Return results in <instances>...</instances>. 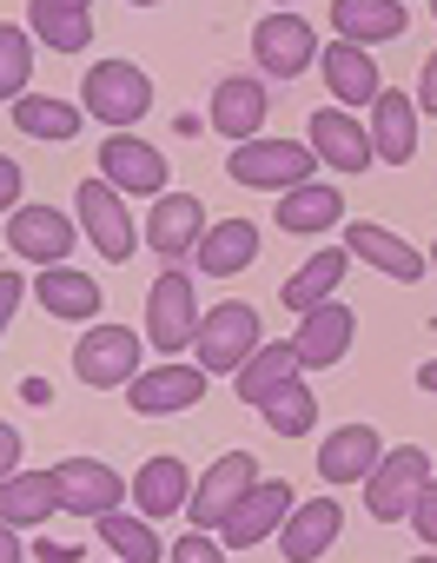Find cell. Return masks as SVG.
I'll use <instances>...</instances> for the list:
<instances>
[{
    "mask_svg": "<svg viewBox=\"0 0 437 563\" xmlns=\"http://www.w3.org/2000/svg\"><path fill=\"white\" fill-rule=\"evenodd\" d=\"M259 225L253 219H218V225H205V239L192 245V265L205 272V278H239L253 258H259Z\"/></svg>",
    "mask_w": 437,
    "mask_h": 563,
    "instance_id": "cell-26",
    "label": "cell"
},
{
    "mask_svg": "<svg viewBox=\"0 0 437 563\" xmlns=\"http://www.w3.org/2000/svg\"><path fill=\"white\" fill-rule=\"evenodd\" d=\"M411 563H437V550H424V556H411Z\"/></svg>",
    "mask_w": 437,
    "mask_h": 563,
    "instance_id": "cell-47",
    "label": "cell"
},
{
    "mask_svg": "<svg viewBox=\"0 0 437 563\" xmlns=\"http://www.w3.org/2000/svg\"><path fill=\"white\" fill-rule=\"evenodd\" d=\"M338 530H345V504L338 497H305L279 523V556L285 563H312V556H325L338 543Z\"/></svg>",
    "mask_w": 437,
    "mask_h": 563,
    "instance_id": "cell-18",
    "label": "cell"
},
{
    "mask_svg": "<svg viewBox=\"0 0 437 563\" xmlns=\"http://www.w3.org/2000/svg\"><path fill=\"white\" fill-rule=\"evenodd\" d=\"M60 510V484L54 471H14V477H0V523H14V530H34Z\"/></svg>",
    "mask_w": 437,
    "mask_h": 563,
    "instance_id": "cell-31",
    "label": "cell"
},
{
    "mask_svg": "<svg viewBox=\"0 0 437 563\" xmlns=\"http://www.w3.org/2000/svg\"><path fill=\"white\" fill-rule=\"evenodd\" d=\"M139 345L146 332H126V325H87L80 345H74V378L93 385V391H126L139 378Z\"/></svg>",
    "mask_w": 437,
    "mask_h": 563,
    "instance_id": "cell-4",
    "label": "cell"
},
{
    "mask_svg": "<svg viewBox=\"0 0 437 563\" xmlns=\"http://www.w3.org/2000/svg\"><path fill=\"white\" fill-rule=\"evenodd\" d=\"M27 34L54 54H87L93 47V21L80 8H60V0H27Z\"/></svg>",
    "mask_w": 437,
    "mask_h": 563,
    "instance_id": "cell-33",
    "label": "cell"
},
{
    "mask_svg": "<svg viewBox=\"0 0 437 563\" xmlns=\"http://www.w3.org/2000/svg\"><path fill=\"white\" fill-rule=\"evenodd\" d=\"M226 173L239 179V186H253V192H292V186H305L312 173H318V153L305 146V140H239L233 146V159H226Z\"/></svg>",
    "mask_w": 437,
    "mask_h": 563,
    "instance_id": "cell-3",
    "label": "cell"
},
{
    "mask_svg": "<svg viewBox=\"0 0 437 563\" xmlns=\"http://www.w3.org/2000/svg\"><path fill=\"white\" fill-rule=\"evenodd\" d=\"M325 87H332V107H371L378 93H384V80H378V60H371V47H351V41H332L325 47Z\"/></svg>",
    "mask_w": 437,
    "mask_h": 563,
    "instance_id": "cell-29",
    "label": "cell"
},
{
    "mask_svg": "<svg viewBox=\"0 0 437 563\" xmlns=\"http://www.w3.org/2000/svg\"><path fill=\"white\" fill-rule=\"evenodd\" d=\"M27 80H34V34L14 27V21H0V100L14 107L27 93Z\"/></svg>",
    "mask_w": 437,
    "mask_h": 563,
    "instance_id": "cell-36",
    "label": "cell"
},
{
    "mask_svg": "<svg viewBox=\"0 0 437 563\" xmlns=\"http://www.w3.org/2000/svg\"><path fill=\"white\" fill-rule=\"evenodd\" d=\"M21 299H27V278L0 265V339H8V325H14V312H21Z\"/></svg>",
    "mask_w": 437,
    "mask_h": 563,
    "instance_id": "cell-39",
    "label": "cell"
},
{
    "mask_svg": "<svg viewBox=\"0 0 437 563\" xmlns=\"http://www.w3.org/2000/svg\"><path fill=\"white\" fill-rule=\"evenodd\" d=\"M430 14H437V0H430Z\"/></svg>",
    "mask_w": 437,
    "mask_h": 563,
    "instance_id": "cell-51",
    "label": "cell"
},
{
    "mask_svg": "<svg viewBox=\"0 0 437 563\" xmlns=\"http://www.w3.org/2000/svg\"><path fill=\"white\" fill-rule=\"evenodd\" d=\"M424 484H430V457H424L417 444H391V451L378 457V471L365 477V510H371V523H404Z\"/></svg>",
    "mask_w": 437,
    "mask_h": 563,
    "instance_id": "cell-6",
    "label": "cell"
},
{
    "mask_svg": "<svg viewBox=\"0 0 437 563\" xmlns=\"http://www.w3.org/2000/svg\"><path fill=\"white\" fill-rule=\"evenodd\" d=\"M126 8H159V0H126Z\"/></svg>",
    "mask_w": 437,
    "mask_h": 563,
    "instance_id": "cell-48",
    "label": "cell"
},
{
    "mask_svg": "<svg viewBox=\"0 0 437 563\" xmlns=\"http://www.w3.org/2000/svg\"><path fill=\"white\" fill-rule=\"evenodd\" d=\"M21 556H27L21 530H14V523H0V563H21Z\"/></svg>",
    "mask_w": 437,
    "mask_h": 563,
    "instance_id": "cell-43",
    "label": "cell"
},
{
    "mask_svg": "<svg viewBox=\"0 0 437 563\" xmlns=\"http://www.w3.org/2000/svg\"><path fill=\"white\" fill-rule=\"evenodd\" d=\"M351 332H358L351 306H338V299L312 306V312L299 319V332H292V345H299V365H305V372H332V365L351 352Z\"/></svg>",
    "mask_w": 437,
    "mask_h": 563,
    "instance_id": "cell-21",
    "label": "cell"
},
{
    "mask_svg": "<svg viewBox=\"0 0 437 563\" xmlns=\"http://www.w3.org/2000/svg\"><path fill=\"white\" fill-rule=\"evenodd\" d=\"M404 523L417 530V543H430V550H437V477L417 490V504H411V517H404Z\"/></svg>",
    "mask_w": 437,
    "mask_h": 563,
    "instance_id": "cell-38",
    "label": "cell"
},
{
    "mask_svg": "<svg viewBox=\"0 0 437 563\" xmlns=\"http://www.w3.org/2000/svg\"><path fill=\"white\" fill-rule=\"evenodd\" d=\"M166 563H226V543L212 530H186V537L166 543Z\"/></svg>",
    "mask_w": 437,
    "mask_h": 563,
    "instance_id": "cell-37",
    "label": "cell"
},
{
    "mask_svg": "<svg viewBox=\"0 0 437 563\" xmlns=\"http://www.w3.org/2000/svg\"><path fill=\"white\" fill-rule=\"evenodd\" d=\"M100 179L113 186V192H166V153L153 146V140H139V133H107V146H100Z\"/></svg>",
    "mask_w": 437,
    "mask_h": 563,
    "instance_id": "cell-17",
    "label": "cell"
},
{
    "mask_svg": "<svg viewBox=\"0 0 437 563\" xmlns=\"http://www.w3.org/2000/svg\"><path fill=\"white\" fill-rule=\"evenodd\" d=\"M14 471H21V431L0 418V477H14Z\"/></svg>",
    "mask_w": 437,
    "mask_h": 563,
    "instance_id": "cell-42",
    "label": "cell"
},
{
    "mask_svg": "<svg viewBox=\"0 0 437 563\" xmlns=\"http://www.w3.org/2000/svg\"><path fill=\"white\" fill-rule=\"evenodd\" d=\"M27 292L41 299L47 319H67V325H93L107 292H100V278L80 272V265H41V278H27Z\"/></svg>",
    "mask_w": 437,
    "mask_h": 563,
    "instance_id": "cell-16",
    "label": "cell"
},
{
    "mask_svg": "<svg viewBox=\"0 0 437 563\" xmlns=\"http://www.w3.org/2000/svg\"><path fill=\"white\" fill-rule=\"evenodd\" d=\"M192 339H199L192 278L179 265H166L153 278V292H146V345H159V358H179V352H192Z\"/></svg>",
    "mask_w": 437,
    "mask_h": 563,
    "instance_id": "cell-5",
    "label": "cell"
},
{
    "mask_svg": "<svg viewBox=\"0 0 437 563\" xmlns=\"http://www.w3.org/2000/svg\"><path fill=\"white\" fill-rule=\"evenodd\" d=\"M411 27L404 0H332V34L351 47H384Z\"/></svg>",
    "mask_w": 437,
    "mask_h": 563,
    "instance_id": "cell-27",
    "label": "cell"
},
{
    "mask_svg": "<svg viewBox=\"0 0 437 563\" xmlns=\"http://www.w3.org/2000/svg\"><path fill=\"white\" fill-rule=\"evenodd\" d=\"M93 530H100V543L113 550V563H166V543H159V530H153V517H139V510H107V517H93Z\"/></svg>",
    "mask_w": 437,
    "mask_h": 563,
    "instance_id": "cell-32",
    "label": "cell"
},
{
    "mask_svg": "<svg viewBox=\"0 0 437 563\" xmlns=\"http://www.w3.org/2000/svg\"><path fill=\"white\" fill-rule=\"evenodd\" d=\"M345 272H351V252L345 245H325V252H312L285 286H279V306L285 312H312V306H325V299H338V286H345Z\"/></svg>",
    "mask_w": 437,
    "mask_h": 563,
    "instance_id": "cell-28",
    "label": "cell"
},
{
    "mask_svg": "<svg viewBox=\"0 0 437 563\" xmlns=\"http://www.w3.org/2000/svg\"><path fill=\"white\" fill-rule=\"evenodd\" d=\"M365 133H371L378 166H404V159L417 153V100H411V93H397V87H384V93L371 100Z\"/></svg>",
    "mask_w": 437,
    "mask_h": 563,
    "instance_id": "cell-23",
    "label": "cell"
},
{
    "mask_svg": "<svg viewBox=\"0 0 437 563\" xmlns=\"http://www.w3.org/2000/svg\"><path fill=\"white\" fill-rule=\"evenodd\" d=\"M74 219H80V232L93 239L100 258L126 265V258L139 252V232H133V219H126V206H120V192H113L107 179H87V186L74 192Z\"/></svg>",
    "mask_w": 437,
    "mask_h": 563,
    "instance_id": "cell-9",
    "label": "cell"
},
{
    "mask_svg": "<svg viewBox=\"0 0 437 563\" xmlns=\"http://www.w3.org/2000/svg\"><path fill=\"white\" fill-rule=\"evenodd\" d=\"M259 418L272 424V438H305V431L318 424V391H312L305 378H292V385H279V391L259 405Z\"/></svg>",
    "mask_w": 437,
    "mask_h": 563,
    "instance_id": "cell-35",
    "label": "cell"
},
{
    "mask_svg": "<svg viewBox=\"0 0 437 563\" xmlns=\"http://www.w3.org/2000/svg\"><path fill=\"white\" fill-rule=\"evenodd\" d=\"M126 497H133V510L139 517H172V510H186V497H192V471L166 451V457H146L133 477H126Z\"/></svg>",
    "mask_w": 437,
    "mask_h": 563,
    "instance_id": "cell-25",
    "label": "cell"
},
{
    "mask_svg": "<svg viewBox=\"0 0 437 563\" xmlns=\"http://www.w3.org/2000/svg\"><path fill=\"white\" fill-rule=\"evenodd\" d=\"M292 378H305V365H299V345H292V339H266V345H259V352H253V358L233 372V391H239V398L259 411V405H266L279 385H292Z\"/></svg>",
    "mask_w": 437,
    "mask_h": 563,
    "instance_id": "cell-30",
    "label": "cell"
},
{
    "mask_svg": "<svg viewBox=\"0 0 437 563\" xmlns=\"http://www.w3.org/2000/svg\"><path fill=\"white\" fill-rule=\"evenodd\" d=\"M378 457H384V438H378L371 424H338V431L318 444V477H325L332 490H345V484H365V477L378 471Z\"/></svg>",
    "mask_w": 437,
    "mask_h": 563,
    "instance_id": "cell-22",
    "label": "cell"
},
{
    "mask_svg": "<svg viewBox=\"0 0 437 563\" xmlns=\"http://www.w3.org/2000/svg\"><path fill=\"white\" fill-rule=\"evenodd\" d=\"M60 8H80V14H87V8H93V0H60Z\"/></svg>",
    "mask_w": 437,
    "mask_h": 563,
    "instance_id": "cell-46",
    "label": "cell"
},
{
    "mask_svg": "<svg viewBox=\"0 0 437 563\" xmlns=\"http://www.w3.org/2000/svg\"><path fill=\"white\" fill-rule=\"evenodd\" d=\"M54 484H60V510H74V517H107L126 504V477L100 457H60Z\"/></svg>",
    "mask_w": 437,
    "mask_h": 563,
    "instance_id": "cell-15",
    "label": "cell"
},
{
    "mask_svg": "<svg viewBox=\"0 0 437 563\" xmlns=\"http://www.w3.org/2000/svg\"><path fill=\"white\" fill-rule=\"evenodd\" d=\"M259 345H266V332H259V306H246V299H218L212 312H199L192 365H199L205 378H233Z\"/></svg>",
    "mask_w": 437,
    "mask_h": 563,
    "instance_id": "cell-1",
    "label": "cell"
},
{
    "mask_svg": "<svg viewBox=\"0 0 437 563\" xmlns=\"http://www.w3.org/2000/svg\"><path fill=\"white\" fill-rule=\"evenodd\" d=\"M305 126H312V133H305V146L318 153V166H325V173H371V166H378L371 133H365V120H358V113H345V107H318Z\"/></svg>",
    "mask_w": 437,
    "mask_h": 563,
    "instance_id": "cell-11",
    "label": "cell"
},
{
    "mask_svg": "<svg viewBox=\"0 0 437 563\" xmlns=\"http://www.w3.org/2000/svg\"><path fill=\"white\" fill-rule=\"evenodd\" d=\"M417 385H424V391H437V358H424V365H417Z\"/></svg>",
    "mask_w": 437,
    "mask_h": 563,
    "instance_id": "cell-45",
    "label": "cell"
},
{
    "mask_svg": "<svg viewBox=\"0 0 437 563\" xmlns=\"http://www.w3.org/2000/svg\"><path fill=\"white\" fill-rule=\"evenodd\" d=\"M21 186H27V173H21V166H14L8 153H0V212H14V206H27V199H21Z\"/></svg>",
    "mask_w": 437,
    "mask_h": 563,
    "instance_id": "cell-40",
    "label": "cell"
},
{
    "mask_svg": "<svg viewBox=\"0 0 437 563\" xmlns=\"http://www.w3.org/2000/svg\"><path fill=\"white\" fill-rule=\"evenodd\" d=\"M253 484H259V457H253V451H226V457H218V464L192 484V497H186L192 530H218V517H226Z\"/></svg>",
    "mask_w": 437,
    "mask_h": 563,
    "instance_id": "cell-13",
    "label": "cell"
},
{
    "mask_svg": "<svg viewBox=\"0 0 437 563\" xmlns=\"http://www.w3.org/2000/svg\"><path fill=\"white\" fill-rule=\"evenodd\" d=\"M80 120H87V113H80L74 100H54V93H21V100H14V126H21L27 140H60V146H67V140L80 133Z\"/></svg>",
    "mask_w": 437,
    "mask_h": 563,
    "instance_id": "cell-34",
    "label": "cell"
},
{
    "mask_svg": "<svg viewBox=\"0 0 437 563\" xmlns=\"http://www.w3.org/2000/svg\"><path fill=\"white\" fill-rule=\"evenodd\" d=\"M272 8H299V0H272Z\"/></svg>",
    "mask_w": 437,
    "mask_h": 563,
    "instance_id": "cell-49",
    "label": "cell"
},
{
    "mask_svg": "<svg viewBox=\"0 0 437 563\" xmlns=\"http://www.w3.org/2000/svg\"><path fill=\"white\" fill-rule=\"evenodd\" d=\"M299 497H292V484L285 477H259L226 517H218V543H226V550H253V543H272L279 537V523H285V510H292Z\"/></svg>",
    "mask_w": 437,
    "mask_h": 563,
    "instance_id": "cell-8",
    "label": "cell"
},
{
    "mask_svg": "<svg viewBox=\"0 0 437 563\" xmlns=\"http://www.w3.org/2000/svg\"><path fill=\"white\" fill-rule=\"evenodd\" d=\"M345 252L351 258H365L371 272H384V278H397V286H417L424 278V252L411 245V239H397L391 225H378V219H358V225H345Z\"/></svg>",
    "mask_w": 437,
    "mask_h": 563,
    "instance_id": "cell-19",
    "label": "cell"
},
{
    "mask_svg": "<svg viewBox=\"0 0 437 563\" xmlns=\"http://www.w3.org/2000/svg\"><path fill=\"white\" fill-rule=\"evenodd\" d=\"M34 556H47V563H74L80 543H34Z\"/></svg>",
    "mask_w": 437,
    "mask_h": 563,
    "instance_id": "cell-44",
    "label": "cell"
},
{
    "mask_svg": "<svg viewBox=\"0 0 437 563\" xmlns=\"http://www.w3.org/2000/svg\"><path fill=\"white\" fill-rule=\"evenodd\" d=\"M205 372L199 365H179V358H166V365H139V378L126 385V405L139 411V418H166V411H192L199 398H205Z\"/></svg>",
    "mask_w": 437,
    "mask_h": 563,
    "instance_id": "cell-14",
    "label": "cell"
},
{
    "mask_svg": "<svg viewBox=\"0 0 437 563\" xmlns=\"http://www.w3.org/2000/svg\"><path fill=\"white\" fill-rule=\"evenodd\" d=\"M80 239V219H67L60 206H14L8 212V252L27 265H67Z\"/></svg>",
    "mask_w": 437,
    "mask_h": 563,
    "instance_id": "cell-10",
    "label": "cell"
},
{
    "mask_svg": "<svg viewBox=\"0 0 437 563\" xmlns=\"http://www.w3.org/2000/svg\"><path fill=\"white\" fill-rule=\"evenodd\" d=\"M205 206L192 199V192H159L153 199V219H146V245L166 258V265H179V258H192V245L205 239Z\"/></svg>",
    "mask_w": 437,
    "mask_h": 563,
    "instance_id": "cell-20",
    "label": "cell"
},
{
    "mask_svg": "<svg viewBox=\"0 0 437 563\" xmlns=\"http://www.w3.org/2000/svg\"><path fill=\"white\" fill-rule=\"evenodd\" d=\"M279 232H299V239H318L332 225H345V192L332 179H305L292 192H279V212H272Z\"/></svg>",
    "mask_w": 437,
    "mask_h": 563,
    "instance_id": "cell-24",
    "label": "cell"
},
{
    "mask_svg": "<svg viewBox=\"0 0 437 563\" xmlns=\"http://www.w3.org/2000/svg\"><path fill=\"white\" fill-rule=\"evenodd\" d=\"M430 265H437V239H430Z\"/></svg>",
    "mask_w": 437,
    "mask_h": 563,
    "instance_id": "cell-50",
    "label": "cell"
},
{
    "mask_svg": "<svg viewBox=\"0 0 437 563\" xmlns=\"http://www.w3.org/2000/svg\"><path fill=\"white\" fill-rule=\"evenodd\" d=\"M411 100H417V113H430V120H437V54L417 67V93H411Z\"/></svg>",
    "mask_w": 437,
    "mask_h": 563,
    "instance_id": "cell-41",
    "label": "cell"
},
{
    "mask_svg": "<svg viewBox=\"0 0 437 563\" xmlns=\"http://www.w3.org/2000/svg\"><path fill=\"white\" fill-rule=\"evenodd\" d=\"M80 113L100 120V126H113V133L139 126V120L153 113V80H146V67H133V60H100V67H87V80H80Z\"/></svg>",
    "mask_w": 437,
    "mask_h": 563,
    "instance_id": "cell-2",
    "label": "cell"
},
{
    "mask_svg": "<svg viewBox=\"0 0 437 563\" xmlns=\"http://www.w3.org/2000/svg\"><path fill=\"white\" fill-rule=\"evenodd\" d=\"M253 60H259V74H272V80H299V74H312L318 67V27L305 21V14H266L259 27H253Z\"/></svg>",
    "mask_w": 437,
    "mask_h": 563,
    "instance_id": "cell-7",
    "label": "cell"
},
{
    "mask_svg": "<svg viewBox=\"0 0 437 563\" xmlns=\"http://www.w3.org/2000/svg\"><path fill=\"white\" fill-rule=\"evenodd\" d=\"M266 113H272V93H266V80L259 74H226L212 87V107H205V126L218 133V140H259V126H266Z\"/></svg>",
    "mask_w": 437,
    "mask_h": 563,
    "instance_id": "cell-12",
    "label": "cell"
}]
</instances>
